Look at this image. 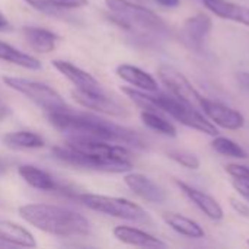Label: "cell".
<instances>
[{
  "mask_svg": "<svg viewBox=\"0 0 249 249\" xmlns=\"http://www.w3.org/2000/svg\"><path fill=\"white\" fill-rule=\"evenodd\" d=\"M48 120L54 128L74 139L104 140L109 143L128 144L137 149L147 146L146 140L134 130L107 121L101 117L83 112H74L70 108L57 112H48Z\"/></svg>",
  "mask_w": 249,
  "mask_h": 249,
  "instance_id": "cell-1",
  "label": "cell"
},
{
  "mask_svg": "<svg viewBox=\"0 0 249 249\" xmlns=\"http://www.w3.org/2000/svg\"><path fill=\"white\" fill-rule=\"evenodd\" d=\"M19 216L35 229L63 238L86 236L90 233L89 220L67 207L54 204H25L19 207Z\"/></svg>",
  "mask_w": 249,
  "mask_h": 249,
  "instance_id": "cell-2",
  "label": "cell"
},
{
  "mask_svg": "<svg viewBox=\"0 0 249 249\" xmlns=\"http://www.w3.org/2000/svg\"><path fill=\"white\" fill-rule=\"evenodd\" d=\"M107 7L111 10V19L124 29L139 26L147 31L162 32L166 29L165 22L150 9L128 0H105Z\"/></svg>",
  "mask_w": 249,
  "mask_h": 249,
  "instance_id": "cell-3",
  "label": "cell"
},
{
  "mask_svg": "<svg viewBox=\"0 0 249 249\" xmlns=\"http://www.w3.org/2000/svg\"><path fill=\"white\" fill-rule=\"evenodd\" d=\"M77 200L89 210L131 222H149L146 210L134 201L101 194H79Z\"/></svg>",
  "mask_w": 249,
  "mask_h": 249,
  "instance_id": "cell-4",
  "label": "cell"
},
{
  "mask_svg": "<svg viewBox=\"0 0 249 249\" xmlns=\"http://www.w3.org/2000/svg\"><path fill=\"white\" fill-rule=\"evenodd\" d=\"M3 82L6 86H9L10 89L16 90L18 93L23 95L31 102L38 105L47 114L69 109V105L64 101V98L55 89H53L51 86L45 83L29 80V79H22V77H15V76H4Z\"/></svg>",
  "mask_w": 249,
  "mask_h": 249,
  "instance_id": "cell-5",
  "label": "cell"
},
{
  "mask_svg": "<svg viewBox=\"0 0 249 249\" xmlns=\"http://www.w3.org/2000/svg\"><path fill=\"white\" fill-rule=\"evenodd\" d=\"M156 102H158L160 112L168 114L169 117H172L182 125L197 130L200 133L213 136V137L219 134L217 127L206 115H203L198 108L185 104L184 101L175 98L174 95L158 93Z\"/></svg>",
  "mask_w": 249,
  "mask_h": 249,
  "instance_id": "cell-6",
  "label": "cell"
},
{
  "mask_svg": "<svg viewBox=\"0 0 249 249\" xmlns=\"http://www.w3.org/2000/svg\"><path fill=\"white\" fill-rule=\"evenodd\" d=\"M53 155L55 159L66 165L98 171V172H107V174H125L130 172L133 168L131 162H120V160H108L101 159L98 156L86 155L82 152H77L69 146L66 147H53Z\"/></svg>",
  "mask_w": 249,
  "mask_h": 249,
  "instance_id": "cell-7",
  "label": "cell"
},
{
  "mask_svg": "<svg viewBox=\"0 0 249 249\" xmlns=\"http://www.w3.org/2000/svg\"><path fill=\"white\" fill-rule=\"evenodd\" d=\"M158 77L175 98L200 109L203 95L185 77V74H182L179 70H177L172 66L163 64L158 69Z\"/></svg>",
  "mask_w": 249,
  "mask_h": 249,
  "instance_id": "cell-8",
  "label": "cell"
},
{
  "mask_svg": "<svg viewBox=\"0 0 249 249\" xmlns=\"http://www.w3.org/2000/svg\"><path fill=\"white\" fill-rule=\"evenodd\" d=\"M67 146L92 156H98L101 159L108 160H120V162H130L128 150L121 144H112L104 140H92V139H74L69 137Z\"/></svg>",
  "mask_w": 249,
  "mask_h": 249,
  "instance_id": "cell-9",
  "label": "cell"
},
{
  "mask_svg": "<svg viewBox=\"0 0 249 249\" xmlns=\"http://www.w3.org/2000/svg\"><path fill=\"white\" fill-rule=\"evenodd\" d=\"M73 99L85 107L89 108L92 111H98L101 114H107L111 117H125L127 115V109L117 102L115 99H112L111 96H108L105 93V90L101 92H90V90H82V89H74L71 92Z\"/></svg>",
  "mask_w": 249,
  "mask_h": 249,
  "instance_id": "cell-10",
  "label": "cell"
},
{
  "mask_svg": "<svg viewBox=\"0 0 249 249\" xmlns=\"http://www.w3.org/2000/svg\"><path fill=\"white\" fill-rule=\"evenodd\" d=\"M200 109L214 125L225 130H239L245 125V117L239 111L204 96L201 99Z\"/></svg>",
  "mask_w": 249,
  "mask_h": 249,
  "instance_id": "cell-11",
  "label": "cell"
},
{
  "mask_svg": "<svg viewBox=\"0 0 249 249\" xmlns=\"http://www.w3.org/2000/svg\"><path fill=\"white\" fill-rule=\"evenodd\" d=\"M175 184L177 187L181 190V193L200 210L203 212L210 220H214V222H219L223 219L225 216V212L222 209V206L219 204V201L216 198H213L212 196L194 188L193 185L184 182V181H179V179H175Z\"/></svg>",
  "mask_w": 249,
  "mask_h": 249,
  "instance_id": "cell-12",
  "label": "cell"
},
{
  "mask_svg": "<svg viewBox=\"0 0 249 249\" xmlns=\"http://www.w3.org/2000/svg\"><path fill=\"white\" fill-rule=\"evenodd\" d=\"M124 182L125 185L142 200L152 203V204H162L166 200V194L165 191L156 184L153 182L149 177L139 174V172H125L124 177Z\"/></svg>",
  "mask_w": 249,
  "mask_h": 249,
  "instance_id": "cell-13",
  "label": "cell"
},
{
  "mask_svg": "<svg viewBox=\"0 0 249 249\" xmlns=\"http://www.w3.org/2000/svg\"><path fill=\"white\" fill-rule=\"evenodd\" d=\"M212 28H213V20L210 16L204 13L190 16L184 20V25H182L184 39L191 48L201 50L204 45V41L212 32Z\"/></svg>",
  "mask_w": 249,
  "mask_h": 249,
  "instance_id": "cell-14",
  "label": "cell"
},
{
  "mask_svg": "<svg viewBox=\"0 0 249 249\" xmlns=\"http://www.w3.org/2000/svg\"><path fill=\"white\" fill-rule=\"evenodd\" d=\"M51 64L67 80H70L73 85H76L77 89L90 90V92H101V90H104L101 83L98 82V79L93 77V74H90L89 71L80 69L79 66H76V64L70 63V61H66V60H53Z\"/></svg>",
  "mask_w": 249,
  "mask_h": 249,
  "instance_id": "cell-15",
  "label": "cell"
},
{
  "mask_svg": "<svg viewBox=\"0 0 249 249\" xmlns=\"http://www.w3.org/2000/svg\"><path fill=\"white\" fill-rule=\"evenodd\" d=\"M114 236L125 244V245H131V247H140V248H166V244L163 241H160L159 238L140 231L137 228H130V226H117L112 231Z\"/></svg>",
  "mask_w": 249,
  "mask_h": 249,
  "instance_id": "cell-16",
  "label": "cell"
},
{
  "mask_svg": "<svg viewBox=\"0 0 249 249\" xmlns=\"http://www.w3.org/2000/svg\"><path fill=\"white\" fill-rule=\"evenodd\" d=\"M0 241L7 247H20V248L36 247L34 235L26 228L10 220H0Z\"/></svg>",
  "mask_w": 249,
  "mask_h": 249,
  "instance_id": "cell-17",
  "label": "cell"
},
{
  "mask_svg": "<svg viewBox=\"0 0 249 249\" xmlns=\"http://www.w3.org/2000/svg\"><path fill=\"white\" fill-rule=\"evenodd\" d=\"M19 177L32 188L39 191H58L60 184L47 171L34 165H20L18 168Z\"/></svg>",
  "mask_w": 249,
  "mask_h": 249,
  "instance_id": "cell-18",
  "label": "cell"
},
{
  "mask_svg": "<svg viewBox=\"0 0 249 249\" xmlns=\"http://www.w3.org/2000/svg\"><path fill=\"white\" fill-rule=\"evenodd\" d=\"M201 1L216 16L249 26V7L228 0H201Z\"/></svg>",
  "mask_w": 249,
  "mask_h": 249,
  "instance_id": "cell-19",
  "label": "cell"
},
{
  "mask_svg": "<svg viewBox=\"0 0 249 249\" xmlns=\"http://www.w3.org/2000/svg\"><path fill=\"white\" fill-rule=\"evenodd\" d=\"M115 71L120 79L136 86L137 89H142L146 92H158V89H159L156 79L140 67L124 63V64H120Z\"/></svg>",
  "mask_w": 249,
  "mask_h": 249,
  "instance_id": "cell-20",
  "label": "cell"
},
{
  "mask_svg": "<svg viewBox=\"0 0 249 249\" xmlns=\"http://www.w3.org/2000/svg\"><path fill=\"white\" fill-rule=\"evenodd\" d=\"M22 34L32 50L44 54L53 53L58 41V36L54 32L39 26H23Z\"/></svg>",
  "mask_w": 249,
  "mask_h": 249,
  "instance_id": "cell-21",
  "label": "cell"
},
{
  "mask_svg": "<svg viewBox=\"0 0 249 249\" xmlns=\"http://www.w3.org/2000/svg\"><path fill=\"white\" fill-rule=\"evenodd\" d=\"M162 219L172 231H175L177 233H179L182 236H187L191 239H201L206 236L204 229L196 220H193L184 214L168 212L162 216Z\"/></svg>",
  "mask_w": 249,
  "mask_h": 249,
  "instance_id": "cell-22",
  "label": "cell"
},
{
  "mask_svg": "<svg viewBox=\"0 0 249 249\" xmlns=\"http://www.w3.org/2000/svg\"><path fill=\"white\" fill-rule=\"evenodd\" d=\"M3 144L10 149H41L45 146V140L34 131L19 130L6 133L1 139Z\"/></svg>",
  "mask_w": 249,
  "mask_h": 249,
  "instance_id": "cell-23",
  "label": "cell"
},
{
  "mask_svg": "<svg viewBox=\"0 0 249 249\" xmlns=\"http://www.w3.org/2000/svg\"><path fill=\"white\" fill-rule=\"evenodd\" d=\"M0 60L7 61L10 64L28 69V70H39L42 67L41 61L38 58H35L31 54H26L20 50H18L16 47L0 41Z\"/></svg>",
  "mask_w": 249,
  "mask_h": 249,
  "instance_id": "cell-24",
  "label": "cell"
},
{
  "mask_svg": "<svg viewBox=\"0 0 249 249\" xmlns=\"http://www.w3.org/2000/svg\"><path fill=\"white\" fill-rule=\"evenodd\" d=\"M140 118H142L143 124L147 128H150V130H153V131H156L159 134H163L166 137H177V128H175V125L171 121H168L165 117H162L160 112L142 111Z\"/></svg>",
  "mask_w": 249,
  "mask_h": 249,
  "instance_id": "cell-25",
  "label": "cell"
},
{
  "mask_svg": "<svg viewBox=\"0 0 249 249\" xmlns=\"http://www.w3.org/2000/svg\"><path fill=\"white\" fill-rule=\"evenodd\" d=\"M121 92L142 111H153V112H160L158 102H156V95H152V92H146L142 89H134V88H127L123 86ZM162 114V112H160Z\"/></svg>",
  "mask_w": 249,
  "mask_h": 249,
  "instance_id": "cell-26",
  "label": "cell"
},
{
  "mask_svg": "<svg viewBox=\"0 0 249 249\" xmlns=\"http://www.w3.org/2000/svg\"><path fill=\"white\" fill-rule=\"evenodd\" d=\"M212 147L214 152H217L219 155L228 156V158H236V159H247L248 153L245 152V149L242 146H239L236 142H233L229 137L225 136H214L213 142H212Z\"/></svg>",
  "mask_w": 249,
  "mask_h": 249,
  "instance_id": "cell-27",
  "label": "cell"
},
{
  "mask_svg": "<svg viewBox=\"0 0 249 249\" xmlns=\"http://www.w3.org/2000/svg\"><path fill=\"white\" fill-rule=\"evenodd\" d=\"M168 158L187 169L196 171L200 168V159L194 153H190L187 150H171L168 152Z\"/></svg>",
  "mask_w": 249,
  "mask_h": 249,
  "instance_id": "cell-28",
  "label": "cell"
},
{
  "mask_svg": "<svg viewBox=\"0 0 249 249\" xmlns=\"http://www.w3.org/2000/svg\"><path fill=\"white\" fill-rule=\"evenodd\" d=\"M225 171H226L233 179H239V181L249 182V166L239 165V163H229V165L225 166Z\"/></svg>",
  "mask_w": 249,
  "mask_h": 249,
  "instance_id": "cell-29",
  "label": "cell"
},
{
  "mask_svg": "<svg viewBox=\"0 0 249 249\" xmlns=\"http://www.w3.org/2000/svg\"><path fill=\"white\" fill-rule=\"evenodd\" d=\"M44 1L57 9H79L89 4V0H44Z\"/></svg>",
  "mask_w": 249,
  "mask_h": 249,
  "instance_id": "cell-30",
  "label": "cell"
},
{
  "mask_svg": "<svg viewBox=\"0 0 249 249\" xmlns=\"http://www.w3.org/2000/svg\"><path fill=\"white\" fill-rule=\"evenodd\" d=\"M23 1L28 3L31 7L39 10V12H44V13H48V15H57V13H58V9H57V7L50 6V4L45 3L44 0H23Z\"/></svg>",
  "mask_w": 249,
  "mask_h": 249,
  "instance_id": "cell-31",
  "label": "cell"
},
{
  "mask_svg": "<svg viewBox=\"0 0 249 249\" xmlns=\"http://www.w3.org/2000/svg\"><path fill=\"white\" fill-rule=\"evenodd\" d=\"M229 204L231 207L242 217H249V204L244 203L242 200L236 198V197H229Z\"/></svg>",
  "mask_w": 249,
  "mask_h": 249,
  "instance_id": "cell-32",
  "label": "cell"
},
{
  "mask_svg": "<svg viewBox=\"0 0 249 249\" xmlns=\"http://www.w3.org/2000/svg\"><path fill=\"white\" fill-rule=\"evenodd\" d=\"M233 188L238 191V194L249 204V182L233 179Z\"/></svg>",
  "mask_w": 249,
  "mask_h": 249,
  "instance_id": "cell-33",
  "label": "cell"
},
{
  "mask_svg": "<svg viewBox=\"0 0 249 249\" xmlns=\"http://www.w3.org/2000/svg\"><path fill=\"white\" fill-rule=\"evenodd\" d=\"M236 82L239 86L249 92V71H239L236 73Z\"/></svg>",
  "mask_w": 249,
  "mask_h": 249,
  "instance_id": "cell-34",
  "label": "cell"
},
{
  "mask_svg": "<svg viewBox=\"0 0 249 249\" xmlns=\"http://www.w3.org/2000/svg\"><path fill=\"white\" fill-rule=\"evenodd\" d=\"M156 3L163 6V7L174 9V7H178L181 4V0H156Z\"/></svg>",
  "mask_w": 249,
  "mask_h": 249,
  "instance_id": "cell-35",
  "label": "cell"
},
{
  "mask_svg": "<svg viewBox=\"0 0 249 249\" xmlns=\"http://www.w3.org/2000/svg\"><path fill=\"white\" fill-rule=\"evenodd\" d=\"M9 114H10V108L7 107V104H6V102L1 99V96H0V121L4 120Z\"/></svg>",
  "mask_w": 249,
  "mask_h": 249,
  "instance_id": "cell-36",
  "label": "cell"
},
{
  "mask_svg": "<svg viewBox=\"0 0 249 249\" xmlns=\"http://www.w3.org/2000/svg\"><path fill=\"white\" fill-rule=\"evenodd\" d=\"M12 26H10V22L7 20V18L0 12V32H6L9 31Z\"/></svg>",
  "mask_w": 249,
  "mask_h": 249,
  "instance_id": "cell-37",
  "label": "cell"
},
{
  "mask_svg": "<svg viewBox=\"0 0 249 249\" xmlns=\"http://www.w3.org/2000/svg\"><path fill=\"white\" fill-rule=\"evenodd\" d=\"M6 172V166H4V163L0 160V177H3V174Z\"/></svg>",
  "mask_w": 249,
  "mask_h": 249,
  "instance_id": "cell-38",
  "label": "cell"
},
{
  "mask_svg": "<svg viewBox=\"0 0 249 249\" xmlns=\"http://www.w3.org/2000/svg\"><path fill=\"white\" fill-rule=\"evenodd\" d=\"M247 244H248V247H249V239H248V241H247Z\"/></svg>",
  "mask_w": 249,
  "mask_h": 249,
  "instance_id": "cell-39",
  "label": "cell"
}]
</instances>
